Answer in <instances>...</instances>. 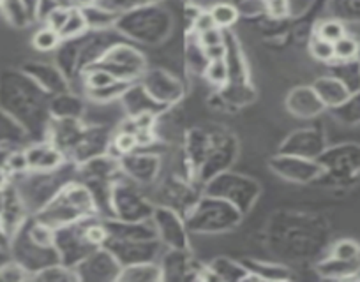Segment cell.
I'll use <instances>...</instances> for the list:
<instances>
[{
  "label": "cell",
  "instance_id": "cell-1",
  "mask_svg": "<svg viewBox=\"0 0 360 282\" xmlns=\"http://www.w3.org/2000/svg\"><path fill=\"white\" fill-rule=\"evenodd\" d=\"M99 209L92 192L81 180L73 178L53 196L50 203L36 213V219L52 226L53 230L80 223L88 217H99Z\"/></svg>",
  "mask_w": 360,
  "mask_h": 282
},
{
  "label": "cell",
  "instance_id": "cell-2",
  "mask_svg": "<svg viewBox=\"0 0 360 282\" xmlns=\"http://www.w3.org/2000/svg\"><path fill=\"white\" fill-rule=\"evenodd\" d=\"M246 213L240 212L235 205L217 196H198L191 209L186 212V224L189 231L198 234H219L235 230L240 226Z\"/></svg>",
  "mask_w": 360,
  "mask_h": 282
},
{
  "label": "cell",
  "instance_id": "cell-3",
  "mask_svg": "<svg viewBox=\"0 0 360 282\" xmlns=\"http://www.w3.org/2000/svg\"><path fill=\"white\" fill-rule=\"evenodd\" d=\"M155 203L141 191V185L129 180L127 176H118L111 183L110 191V217L129 223L151 220Z\"/></svg>",
  "mask_w": 360,
  "mask_h": 282
},
{
  "label": "cell",
  "instance_id": "cell-4",
  "mask_svg": "<svg viewBox=\"0 0 360 282\" xmlns=\"http://www.w3.org/2000/svg\"><path fill=\"white\" fill-rule=\"evenodd\" d=\"M203 192L226 199L235 205L240 212L247 213L260 198L261 185L256 178H251V176L233 171V169H226L210 178L203 185Z\"/></svg>",
  "mask_w": 360,
  "mask_h": 282
},
{
  "label": "cell",
  "instance_id": "cell-5",
  "mask_svg": "<svg viewBox=\"0 0 360 282\" xmlns=\"http://www.w3.org/2000/svg\"><path fill=\"white\" fill-rule=\"evenodd\" d=\"M120 30L147 44L159 43L169 32V16L154 6L132 9L120 20Z\"/></svg>",
  "mask_w": 360,
  "mask_h": 282
},
{
  "label": "cell",
  "instance_id": "cell-6",
  "mask_svg": "<svg viewBox=\"0 0 360 282\" xmlns=\"http://www.w3.org/2000/svg\"><path fill=\"white\" fill-rule=\"evenodd\" d=\"M155 237L165 249L191 251L189 246V227L184 213L168 205H155L151 219Z\"/></svg>",
  "mask_w": 360,
  "mask_h": 282
},
{
  "label": "cell",
  "instance_id": "cell-7",
  "mask_svg": "<svg viewBox=\"0 0 360 282\" xmlns=\"http://www.w3.org/2000/svg\"><path fill=\"white\" fill-rule=\"evenodd\" d=\"M237 159V143L233 138H212L210 136L209 148L205 152L202 164L196 169L195 176L202 185L219 173L232 169Z\"/></svg>",
  "mask_w": 360,
  "mask_h": 282
},
{
  "label": "cell",
  "instance_id": "cell-8",
  "mask_svg": "<svg viewBox=\"0 0 360 282\" xmlns=\"http://www.w3.org/2000/svg\"><path fill=\"white\" fill-rule=\"evenodd\" d=\"M78 281L83 282H111L118 281L122 265L106 247H97L87 254L80 263L74 267Z\"/></svg>",
  "mask_w": 360,
  "mask_h": 282
},
{
  "label": "cell",
  "instance_id": "cell-9",
  "mask_svg": "<svg viewBox=\"0 0 360 282\" xmlns=\"http://www.w3.org/2000/svg\"><path fill=\"white\" fill-rule=\"evenodd\" d=\"M55 249L59 253L60 263L67 267H76L87 254L92 253L96 247L88 244L85 237V219L69 226L55 230Z\"/></svg>",
  "mask_w": 360,
  "mask_h": 282
},
{
  "label": "cell",
  "instance_id": "cell-10",
  "mask_svg": "<svg viewBox=\"0 0 360 282\" xmlns=\"http://www.w3.org/2000/svg\"><path fill=\"white\" fill-rule=\"evenodd\" d=\"M274 175L291 183H309L321 175V162L318 159L300 157L293 154H277L268 161Z\"/></svg>",
  "mask_w": 360,
  "mask_h": 282
},
{
  "label": "cell",
  "instance_id": "cell-11",
  "mask_svg": "<svg viewBox=\"0 0 360 282\" xmlns=\"http://www.w3.org/2000/svg\"><path fill=\"white\" fill-rule=\"evenodd\" d=\"M99 66L110 71L117 80L131 81L132 83V80H137L144 73L145 60L141 53L131 48V46L115 44V46H110L108 52L104 53Z\"/></svg>",
  "mask_w": 360,
  "mask_h": 282
},
{
  "label": "cell",
  "instance_id": "cell-12",
  "mask_svg": "<svg viewBox=\"0 0 360 282\" xmlns=\"http://www.w3.org/2000/svg\"><path fill=\"white\" fill-rule=\"evenodd\" d=\"M106 249L113 253L122 267L134 263H147V261L161 260L165 247L158 239L154 240H115L106 242Z\"/></svg>",
  "mask_w": 360,
  "mask_h": 282
},
{
  "label": "cell",
  "instance_id": "cell-13",
  "mask_svg": "<svg viewBox=\"0 0 360 282\" xmlns=\"http://www.w3.org/2000/svg\"><path fill=\"white\" fill-rule=\"evenodd\" d=\"M122 175L137 182L138 185H152L159 178L162 169V157L155 152L138 150L120 157Z\"/></svg>",
  "mask_w": 360,
  "mask_h": 282
},
{
  "label": "cell",
  "instance_id": "cell-14",
  "mask_svg": "<svg viewBox=\"0 0 360 282\" xmlns=\"http://www.w3.org/2000/svg\"><path fill=\"white\" fill-rule=\"evenodd\" d=\"M159 265L162 268V281H195L202 277L203 267H198L191 251L165 249Z\"/></svg>",
  "mask_w": 360,
  "mask_h": 282
},
{
  "label": "cell",
  "instance_id": "cell-15",
  "mask_svg": "<svg viewBox=\"0 0 360 282\" xmlns=\"http://www.w3.org/2000/svg\"><path fill=\"white\" fill-rule=\"evenodd\" d=\"M110 139L111 136H108V132L103 131V129H83L81 134L78 136L76 143L73 145L71 152L67 154V159L74 162V164H81V162L88 161V159L108 154Z\"/></svg>",
  "mask_w": 360,
  "mask_h": 282
},
{
  "label": "cell",
  "instance_id": "cell-16",
  "mask_svg": "<svg viewBox=\"0 0 360 282\" xmlns=\"http://www.w3.org/2000/svg\"><path fill=\"white\" fill-rule=\"evenodd\" d=\"M76 175L81 182H115L118 176H122L120 159L113 157L110 154L97 155V157L88 159V161L76 164Z\"/></svg>",
  "mask_w": 360,
  "mask_h": 282
},
{
  "label": "cell",
  "instance_id": "cell-17",
  "mask_svg": "<svg viewBox=\"0 0 360 282\" xmlns=\"http://www.w3.org/2000/svg\"><path fill=\"white\" fill-rule=\"evenodd\" d=\"M25 155L29 161V171H55L69 161L66 154L48 139L27 147Z\"/></svg>",
  "mask_w": 360,
  "mask_h": 282
},
{
  "label": "cell",
  "instance_id": "cell-18",
  "mask_svg": "<svg viewBox=\"0 0 360 282\" xmlns=\"http://www.w3.org/2000/svg\"><path fill=\"white\" fill-rule=\"evenodd\" d=\"M286 108L291 115L298 118H311L321 113L325 104L318 97L317 90L312 87H298L288 94Z\"/></svg>",
  "mask_w": 360,
  "mask_h": 282
},
{
  "label": "cell",
  "instance_id": "cell-19",
  "mask_svg": "<svg viewBox=\"0 0 360 282\" xmlns=\"http://www.w3.org/2000/svg\"><path fill=\"white\" fill-rule=\"evenodd\" d=\"M144 87L162 106H168V104L175 103L182 96V87H180L179 81L169 76V74L161 73V71H155V73L148 74L145 78Z\"/></svg>",
  "mask_w": 360,
  "mask_h": 282
},
{
  "label": "cell",
  "instance_id": "cell-20",
  "mask_svg": "<svg viewBox=\"0 0 360 282\" xmlns=\"http://www.w3.org/2000/svg\"><path fill=\"white\" fill-rule=\"evenodd\" d=\"M324 150V139L312 131H297L284 139L281 145V154H293L300 157L318 159V155Z\"/></svg>",
  "mask_w": 360,
  "mask_h": 282
},
{
  "label": "cell",
  "instance_id": "cell-21",
  "mask_svg": "<svg viewBox=\"0 0 360 282\" xmlns=\"http://www.w3.org/2000/svg\"><path fill=\"white\" fill-rule=\"evenodd\" d=\"M108 234L115 240H154L155 230L151 220H141V223H129V220H118L113 217H104ZM108 239V240H110Z\"/></svg>",
  "mask_w": 360,
  "mask_h": 282
},
{
  "label": "cell",
  "instance_id": "cell-22",
  "mask_svg": "<svg viewBox=\"0 0 360 282\" xmlns=\"http://www.w3.org/2000/svg\"><path fill=\"white\" fill-rule=\"evenodd\" d=\"M202 279H212V281H249V270L246 265L233 261L230 258H216L210 261L209 267L203 268Z\"/></svg>",
  "mask_w": 360,
  "mask_h": 282
},
{
  "label": "cell",
  "instance_id": "cell-23",
  "mask_svg": "<svg viewBox=\"0 0 360 282\" xmlns=\"http://www.w3.org/2000/svg\"><path fill=\"white\" fill-rule=\"evenodd\" d=\"M244 265L249 270V281H290L295 277L290 268L279 263L247 260Z\"/></svg>",
  "mask_w": 360,
  "mask_h": 282
},
{
  "label": "cell",
  "instance_id": "cell-24",
  "mask_svg": "<svg viewBox=\"0 0 360 282\" xmlns=\"http://www.w3.org/2000/svg\"><path fill=\"white\" fill-rule=\"evenodd\" d=\"M120 282H159L162 281V268L159 261H147V263H134L122 267Z\"/></svg>",
  "mask_w": 360,
  "mask_h": 282
},
{
  "label": "cell",
  "instance_id": "cell-25",
  "mask_svg": "<svg viewBox=\"0 0 360 282\" xmlns=\"http://www.w3.org/2000/svg\"><path fill=\"white\" fill-rule=\"evenodd\" d=\"M325 106H339L348 99V88L335 78H320L312 85Z\"/></svg>",
  "mask_w": 360,
  "mask_h": 282
},
{
  "label": "cell",
  "instance_id": "cell-26",
  "mask_svg": "<svg viewBox=\"0 0 360 282\" xmlns=\"http://www.w3.org/2000/svg\"><path fill=\"white\" fill-rule=\"evenodd\" d=\"M34 281L44 282H78L76 270L73 267H67L64 263H53L50 267L41 268L39 272L32 275Z\"/></svg>",
  "mask_w": 360,
  "mask_h": 282
},
{
  "label": "cell",
  "instance_id": "cell-27",
  "mask_svg": "<svg viewBox=\"0 0 360 282\" xmlns=\"http://www.w3.org/2000/svg\"><path fill=\"white\" fill-rule=\"evenodd\" d=\"M140 143H138L134 132H131L129 129H120L115 136H111L110 147H108V154L113 155V157L120 159L124 155L131 154V152L138 150Z\"/></svg>",
  "mask_w": 360,
  "mask_h": 282
},
{
  "label": "cell",
  "instance_id": "cell-28",
  "mask_svg": "<svg viewBox=\"0 0 360 282\" xmlns=\"http://www.w3.org/2000/svg\"><path fill=\"white\" fill-rule=\"evenodd\" d=\"M81 110L83 108H81L78 97L67 96L64 92H60V96L55 97L52 101V106H50L53 118H80Z\"/></svg>",
  "mask_w": 360,
  "mask_h": 282
},
{
  "label": "cell",
  "instance_id": "cell-29",
  "mask_svg": "<svg viewBox=\"0 0 360 282\" xmlns=\"http://www.w3.org/2000/svg\"><path fill=\"white\" fill-rule=\"evenodd\" d=\"M87 30H88V23H87V18H85L83 9L73 8V6H71V11H69V16H67L66 25H64L62 30H60V37H62V41L78 39V37L83 36Z\"/></svg>",
  "mask_w": 360,
  "mask_h": 282
},
{
  "label": "cell",
  "instance_id": "cell-30",
  "mask_svg": "<svg viewBox=\"0 0 360 282\" xmlns=\"http://www.w3.org/2000/svg\"><path fill=\"white\" fill-rule=\"evenodd\" d=\"M210 15H212L214 22H216V27L226 30L232 29L233 25L239 20V9L235 6L228 4V2H217L210 8Z\"/></svg>",
  "mask_w": 360,
  "mask_h": 282
},
{
  "label": "cell",
  "instance_id": "cell-31",
  "mask_svg": "<svg viewBox=\"0 0 360 282\" xmlns=\"http://www.w3.org/2000/svg\"><path fill=\"white\" fill-rule=\"evenodd\" d=\"M62 37H60V34L57 32V30L50 29V27L44 25L43 29L37 30L36 34H34L32 37V46L37 50V52H53V50H57L62 44Z\"/></svg>",
  "mask_w": 360,
  "mask_h": 282
},
{
  "label": "cell",
  "instance_id": "cell-32",
  "mask_svg": "<svg viewBox=\"0 0 360 282\" xmlns=\"http://www.w3.org/2000/svg\"><path fill=\"white\" fill-rule=\"evenodd\" d=\"M118 81L113 74L101 66H92L85 69V87L87 90H99V88L110 87Z\"/></svg>",
  "mask_w": 360,
  "mask_h": 282
},
{
  "label": "cell",
  "instance_id": "cell-33",
  "mask_svg": "<svg viewBox=\"0 0 360 282\" xmlns=\"http://www.w3.org/2000/svg\"><path fill=\"white\" fill-rule=\"evenodd\" d=\"M205 78L209 83L216 85V87H223L228 83L230 80V66L228 60H214V62H207L205 67Z\"/></svg>",
  "mask_w": 360,
  "mask_h": 282
},
{
  "label": "cell",
  "instance_id": "cell-34",
  "mask_svg": "<svg viewBox=\"0 0 360 282\" xmlns=\"http://www.w3.org/2000/svg\"><path fill=\"white\" fill-rule=\"evenodd\" d=\"M314 36L328 41V43H335V41L346 36V29L339 20H324L321 23H318L317 30H314Z\"/></svg>",
  "mask_w": 360,
  "mask_h": 282
},
{
  "label": "cell",
  "instance_id": "cell-35",
  "mask_svg": "<svg viewBox=\"0 0 360 282\" xmlns=\"http://www.w3.org/2000/svg\"><path fill=\"white\" fill-rule=\"evenodd\" d=\"M32 279V272L23 267L20 261H9L0 267V281L2 282H22Z\"/></svg>",
  "mask_w": 360,
  "mask_h": 282
},
{
  "label": "cell",
  "instance_id": "cell-36",
  "mask_svg": "<svg viewBox=\"0 0 360 282\" xmlns=\"http://www.w3.org/2000/svg\"><path fill=\"white\" fill-rule=\"evenodd\" d=\"M331 258L339 261H356L360 260V244H356L355 240H339L338 244H334L332 247Z\"/></svg>",
  "mask_w": 360,
  "mask_h": 282
},
{
  "label": "cell",
  "instance_id": "cell-37",
  "mask_svg": "<svg viewBox=\"0 0 360 282\" xmlns=\"http://www.w3.org/2000/svg\"><path fill=\"white\" fill-rule=\"evenodd\" d=\"M359 52H360L359 43L349 36L341 37V39L334 43L335 60H339V62H349V60H353L356 55H359Z\"/></svg>",
  "mask_w": 360,
  "mask_h": 282
},
{
  "label": "cell",
  "instance_id": "cell-38",
  "mask_svg": "<svg viewBox=\"0 0 360 282\" xmlns=\"http://www.w3.org/2000/svg\"><path fill=\"white\" fill-rule=\"evenodd\" d=\"M309 53H311L312 59L320 60V62H332L335 60L334 53V43H328V41L320 39V37H312L311 43H309Z\"/></svg>",
  "mask_w": 360,
  "mask_h": 282
},
{
  "label": "cell",
  "instance_id": "cell-39",
  "mask_svg": "<svg viewBox=\"0 0 360 282\" xmlns=\"http://www.w3.org/2000/svg\"><path fill=\"white\" fill-rule=\"evenodd\" d=\"M4 166L11 175H27L29 173V161H27L25 148L9 152L4 157Z\"/></svg>",
  "mask_w": 360,
  "mask_h": 282
},
{
  "label": "cell",
  "instance_id": "cell-40",
  "mask_svg": "<svg viewBox=\"0 0 360 282\" xmlns=\"http://www.w3.org/2000/svg\"><path fill=\"white\" fill-rule=\"evenodd\" d=\"M71 6H53L48 13H46V27L57 30L60 34L62 27L66 25L67 16H69Z\"/></svg>",
  "mask_w": 360,
  "mask_h": 282
},
{
  "label": "cell",
  "instance_id": "cell-41",
  "mask_svg": "<svg viewBox=\"0 0 360 282\" xmlns=\"http://www.w3.org/2000/svg\"><path fill=\"white\" fill-rule=\"evenodd\" d=\"M83 13L85 18H87L88 29H104V27L111 22V18H113V16H111L113 13L101 11L96 6H92V8H85Z\"/></svg>",
  "mask_w": 360,
  "mask_h": 282
},
{
  "label": "cell",
  "instance_id": "cell-42",
  "mask_svg": "<svg viewBox=\"0 0 360 282\" xmlns=\"http://www.w3.org/2000/svg\"><path fill=\"white\" fill-rule=\"evenodd\" d=\"M198 43L200 48H209V46H216V44L224 43V30L219 27L205 30V32L198 34Z\"/></svg>",
  "mask_w": 360,
  "mask_h": 282
},
{
  "label": "cell",
  "instance_id": "cell-43",
  "mask_svg": "<svg viewBox=\"0 0 360 282\" xmlns=\"http://www.w3.org/2000/svg\"><path fill=\"white\" fill-rule=\"evenodd\" d=\"M267 11L274 18H284L290 13V0H267Z\"/></svg>",
  "mask_w": 360,
  "mask_h": 282
},
{
  "label": "cell",
  "instance_id": "cell-44",
  "mask_svg": "<svg viewBox=\"0 0 360 282\" xmlns=\"http://www.w3.org/2000/svg\"><path fill=\"white\" fill-rule=\"evenodd\" d=\"M203 57L207 62H214V60H223L228 55V46L226 43L216 44V46H209V48H202Z\"/></svg>",
  "mask_w": 360,
  "mask_h": 282
},
{
  "label": "cell",
  "instance_id": "cell-45",
  "mask_svg": "<svg viewBox=\"0 0 360 282\" xmlns=\"http://www.w3.org/2000/svg\"><path fill=\"white\" fill-rule=\"evenodd\" d=\"M193 27H195L196 32L202 34V32H205V30L214 29V27H216V22H214L210 11H203V13H200V15H196L195 22H193Z\"/></svg>",
  "mask_w": 360,
  "mask_h": 282
},
{
  "label": "cell",
  "instance_id": "cell-46",
  "mask_svg": "<svg viewBox=\"0 0 360 282\" xmlns=\"http://www.w3.org/2000/svg\"><path fill=\"white\" fill-rule=\"evenodd\" d=\"M159 0H113V4L117 8L127 9V11H132V9L145 8V6H154Z\"/></svg>",
  "mask_w": 360,
  "mask_h": 282
},
{
  "label": "cell",
  "instance_id": "cell-47",
  "mask_svg": "<svg viewBox=\"0 0 360 282\" xmlns=\"http://www.w3.org/2000/svg\"><path fill=\"white\" fill-rule=\"evenodd\" d=\"M9 210V198H8V189L6 191H0V226L4 224L6 216H8Z\"/></svg>",
  "mask_w": 360,
  "mask_h": 282
},
{
  "label": "cell",
  "instance_id": "cell-48",
  "mask_svg": "<svg viewBox=\"0 0 360 282\" xmlns=\"http://www.w3.org/2000/svg\"><path fill=\"white\" fill-rule=\"evenodd\" d=\"M11 173L6 169L4 164H0V191H6L11 183Z\"/></svg>",
  "mask_w": 360,
  "mask_h": 282
},
{
  "label": "cell",
  "instance_id": "cell-49",
  "mask_svg": "<svg viewBox=\"0 0 360 282\" xmlns=\"http://www.w3.org/2000/svg\"><path fill=\"white\" fill-rule=\"evenodd\" d=\"M99 0H69V4L73 6V8H80V9H85V8H92V6H96Z\"/></svg>",
  "mask_w": 360,
  "mask_h": 282
},
{
  "label": "cell",
  "instance_id": "cell-50",
  "mask_svg": "<svg viewBox=\"0 0 360 282\" xmlns=\"http://www.w3.org/2000/svg\"><path fill=\"white\" fill-rule=\"evenodd\" d=\"M55 2H57V4H59V6H71V4H69V0H55Z\"/></svg>",
  "mask_w": 360,
  "mask_h": 282
},
{
  "label": "cell",
  "instance_id": "cell-51",
  "mask_svg": "<svg viewBox=\"0 0 360 282\" xmlns=\"http://www.w3.org/2000/svg\"><path fill=\"white\" fill-rule=\"evenodd\" d=\"M2 4H4V0H0V6H2Z\"/></svg>",
  "mask_w": 360,
  "mask_h": 282
}]
</instances>
